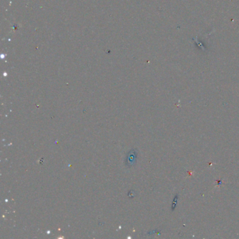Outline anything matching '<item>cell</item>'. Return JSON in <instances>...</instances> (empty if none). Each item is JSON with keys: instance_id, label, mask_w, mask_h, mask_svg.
<instances>
[{"instance_id": "obj_1", "label": "cell", "mask_w": 239, "mask_h": 239, "mask_svg": "<svg viewBox=\"0 0 239 239\" xmlns=\"http://www.w3.org/2000/svg\"><path fill=\"white\" fill-rule=\"evenodd\" d=\"M177 203H178V196H175L174 200H173V210L175 209V206H176V205H177Z\"/></svg>"}]
</instances>
